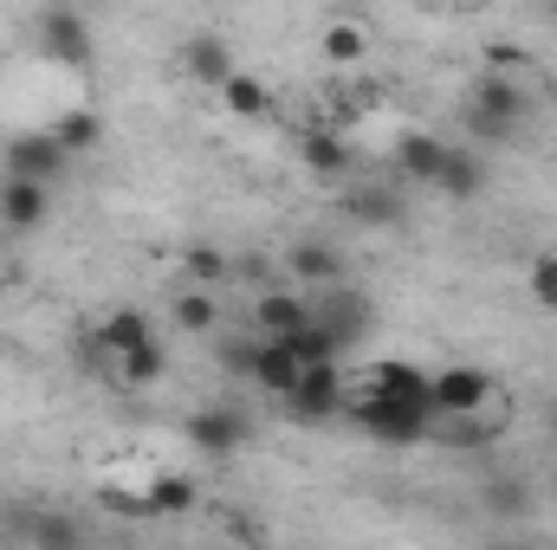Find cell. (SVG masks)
<instances>
[{
  "label": "cell",
  "mask_w": 557,
  "mask_h": 550,
  "mask_svg": "<svg viewBox=\"0 0 557 550\" xmlns=\"http://www.w3.org/2000/svg\"><path fill=\"white\" fill-rule=\"evenodd\" d=\"M532 117V98L512 85V78H480L473 85V98H467V111H460V124H467V137L473 142H506L519 137V124Z\"/></svg>",
  "instance_id": "obj_1"
},
{
  "label": "cell",
  "mask_w": 557,
  "mask_h": 550,
  "mask_svg": "<svg viewBox=\"0 0 557 550\" xmlns=\"http://www.w3.org/2000/svg\"><path fill=\"white\" fill-rule=\"evenodd\" d=\"M344 414H350L370 440H383V447H421V440H434V414L409 409V402H389V396H376V389L350 396Z\"/></svg>",
  "instance_id": "obj_2"
},
{
  "label": "cell",
  "mask_w": 557,
  "mask_h": 550,
  "mask_svg": "<svg viewBox=\"0 0 557 550\" xmlns=\"http://www.w3.org/2000/svg\"><path fill=\"white\" fill-rule=\"evenodd\" d=\"M499 396V376L486 363H447L434 370V421H473Z\"/></svg>",
  "instance_id": "obj_3"
},
{
  "label": "cell",
  "mask_w": 557,
  "mask_h": 550,
  "mask_svg": "<svg viewBox=\"0 0 557 550\" xmlns=\"http://www.w3.org/2000/svg\"><path fill=\"white\" fill-rule=\"evenodd\" d=\"M182 434H188L195 453H208V460H234V453L253 440V414L234 409V402H208V409H195L188 421H182Z\"/></svg>",
  "instance_id": "obj_4"
},
{
  "label": "cell",
  "mask_w": 557,
  "mask_h": 550,
  "mask_svg": "<svg viewBox=\"0 0 557 550\" xmlns=\"http://www.w3.org/2000/svg\"><path fill=\"white\" fill-rule=\"evenodd\" d=\"M344 409H350L344 363L305 370V376H298V389H292V402H285V414H292V421H305V427H318V421H331V414H344Z\"/></svg>",
  "instance_id": "obj_5"
},
{
  "label": "cell",
  "mask_w": 557,
  "mask_h": 550,
  "mask_svg": "<svg viewBox=\"0 0 557 550\" xmlns=\"http://www.w3.org/2000/svg\"><path fill=\"white\" fill-rule=\"evenodd\" d=\"M33 26H39V52H46L52 65H72V72L91 65V20H85V13H72V7H46Z\"/></svg>",
  "instance_id": "obj_6"
},
{
  "label": "cell",
  "mask_w": 557,
  "mask_h": 550,
  "mask_svg": "<svg viewBox=\"0 0 557 550\" xmlns=\"http://www.w3.org/2000/svg\"><path fill=\"white\" fill-rule=\"evenodd\" d=\"M65 168H72V155L52 142V130H20V137H7V175H13V182L52 188V175H65Z\"/></svg>",
  "instance_id": "obj_7"
},
{
  "label": "cell",
  "mask_w": 557,
  "mask_h": 550,
  "mask_svg": "<svg viewBox=\"0 0 557 550\" xmlns=\"http://www.w3.org/2000/svg\"><path fill=\"white\" fill-rule=\"evenodd\" d=\"M370 389L389 396V402H409V409L434 414V376L421 363H409V357H376L370 363Z\"/></svg>",
  "instance_id": "obj_8"
},
{
  "label": "cell",
  "mask_w": 557,
  "mask_h": 550,
  "mask_svg": "<svg viewBox=\"0 0 557 550\" xmlns=\"http://www.w3.org/2000/svg\"><path fill=\"white\" fill-rule=\"evenodd\" d=\"M311 317H318V324H324L344 350H350V343L370 330V298H363V291H350V285H337V291L311 298Z\"/></svg>",
  "instance_id": "obj_9"
},
{
  "label": "cell",
  "mask_w": 557,
  "mask_h": 550,
  "mask_svg": "<svg viewBox=\"0 0 557 550\" xmlns=\"http://www.w3.org/2000/svg\"><path fill=\"white\" fill-rule=\"evenodd\" d=\"M311 324V298L305 291H285V285H267L253 298V337H292Z\"/></svg>",
  "instance_id": "obj_10"
},
{
  "label": "cell",
  "mask_w": 557,
  "mask_h": 550,
  "mask_svg": "<svg viewBox=\"0 0 557 550\" xmlns=\"http://www.w3.org/2000/svg\"><path fill=\"white\" fill-rule=\"evenodd\" d=\"M480 188H486V155L467 149V142H447L441 175H434V195H447V201H473Z\"/></svg>",
  "instance_id": "obj_11"
},
{
  "label": "cell",
  "mask_w": 557,
  "mask_h": 550,
  "mask_svg": "<svg viewBox=\"0 0 557 550\" xmlns=\"http://www.w3.org/2000/svg\"><path fill=\"white\" fill-rule=\"evenodd\" d=\"M285 266H292L298 285H318V291H337V285H344V253L324 247V240H298V247L285 253Z\"/></svg>",
  "instance_id": "obj_12"
},
{
  "label": "cell",
  "mask_w": 557,
  "mask_h": 550,
  "mask_svg": "<svg viewBox=\"0 0 557 550\" xmlns=\"http://www.w3.org/2000/svg\"><path fill=\"white\" fill-rule=\"evenodd\" d=\"M182 65H188V78H201V85H214V91H221V85H227V78L240 72L221 33H195V39L182 46Z\"/></svg>",
  "instance_id": "obj_13"
},
{
  "label": "cell",
  "mask_w": 557,
  "mask_h": 550,
  "mask_svg": "<svg viewBox=\"0 0 557 550\" xmlns=\"http://www.w3.org/2000/svg\"><path fill=\"white\" fill-rule=\"evenodd\" d=\"M143 505H149V518H188L195 512V479L175 473V466H156L149 486H143Z\"/></svg>",
  "instance_id": "obj_14"
},
{
  "label": "cell",
  "mask_w": 557,
  "mask_h": 550,
  "mask_svg": "<svg viewBox=\"0 0 557 550\" xmlns=\"http://www.w3.org/2000/svg\"><path fill=\"white\" fill-rule=\"evenodd\" d=\"M91 337L104 343V357H111V383H117V363H124L131 350H143L156 330H149V317H143V311H131V304H124V311H111V317H104Z\"/></svg>",
  "instance_id": "obj_15"
},
{
  "label": "cell",
  "mask_w": 557,
  "mask_h": 550,
  "mask_svg": "<svg viewBox=\"0 0 557 550\" xmlns=\"http://www.w3.org/2000/svg\"><path fill=\"white\" fill-rule=\"evenodd\" d=\"M169 317H175V330H188V337H214V330H221V291L182 285V291L169 298Z\"/></svg>",
  "instance_id": "obj_16"
},
{
  "label": "cell",
  "mask_w": 557,
  "mask_h": 550,
  "mask_svg": "<svg viewBox=\"0 0 557 550\" xmlns=\"http://www.w3.org/2000/svg\"><path fill=\"white\" fill-rule=\"evenodd\" d=\"M46 214H52V188H39V182H13V175L0 182V221H7V227L26 234V227H39Z\"/></svg>",
  "instance_id": "obj_17"
},
{
  "label": "cell",
  "mask_w": 557,
  "mask_h": 550,
  "mask_svg": "<svg viewBox=\"0 0 557 550\" xmlns=\"http://www.w3.org/2000/svg\"><path fill=\"white\" fill-rule=\"evenodd\" d=\"M298 376H305V370L292 363V350H285V343H273V337H260V363H253V389H267V396H273L278 409H285V402H292V389H298Z\"/></svg>",
  "instance_id": "obj_18"
},
{
  "label": "cell",
  "mask_w": 557,
  "mask_h": 550,
  "mask_svg": "<svg viewBox=\"0 0 557 550\" xmlns=\"http://www.w3.org/2000/svg\"><path fill=\"white\" fill-rule=\"evenodd\" d=\"M441 155H447V142L434 137V130H403V137H396V168H403L409 182H428V188H434Z\"/></svg>",
  "instance_id": "obj_19"
},
{
  "label": "cell",
  "mask_w": 557,
  "mask_h": 550,
  "mask_svg": "<svg viewBox=\"0 0 557 550\" xmlns=\"http://www.w3.org/2000/svg\"><path fill=\"white\" fill-rule=\"evenodd\" d=\"M318 52H324V65H363L370 59V26L363 20H324Z\"/></svg>",
  "instance_id": "obj_20"
},
{
  "label": "cell",
  "mask_w": 557,
  "mask_h": 550,
  "mask_svg": "<svg viewBox=\"0 0 557 550\" xmlns=\"http://www.w3.org/2000/svg\"><path fill=\"white\" fill-rule=\"evenodd\" d=\"M298 162L311 168V175H350V137H337V130H305L298 137Z\"/></svg>",
  "instance_id": "obj_21"
},
{
  "label": "cell",
  "mask_w": 557,
  "mask_h": 550,
  "mask_svg": "<svg viewBox=\"0 0 557 550\" xmlns=\"http://www.w3.org/2000/svg\"><path fill=\"white\" fill-rule=\"evenodd\" d=\"M52 142H59L65 155H91V149L104 142V117H98V111H85V104H72V111L52 124Z\"/></svg>",
  "instance_id": "obj_22"
},
{
  "label": "cell",
  "mask_w": 557,
  "mask_h": 550,
  "mask_svg": "<svg viewBox=\"0 0 557 550\" xmlns=\"http://www.w3.org/2000/svg\"><path fill=\"white\" fill-rule=\"evenodd\" d=\"M344 214L363 221V227H396V221H403V201H396L389 188H350V195H344Z\"/></svg>",
  "instance_id": "obj_23"
},
{
  "label": "cell",
  "mask_w": 557,
  "mask_h": 550,
  "mask_svg": "<svg viewBox=\"0 0 557 550\" xmlns=\"http://www.w3.org/2000/svg\"><path fill=\"white\" fill-rule=\"evenodd\" d=\"M162 376H169V350H162V337H149L143 350H131V357L117 363V383H124V389H156Z\"/></svg>",
  "instance_id": "obj_24"
},
{
  "label": "cell",
  "mask_w": 557,
  "mask_h": 550,
  "mask_svg": "<svg viewBox=\"0 0 557 550\" xmlns=\"http://www.w3.org/2000/svg\"><path fill=\"white\" fill-rule=\"evenodd\" d=\"M182 273H188V285H201V291H221V285L234 278V260H227L221 247H208V240H201V247H188V253H182Z\"/></svg>",
  "instance_id": "obj_25"
},
{
  "label": "cell",
  "mask_w": 557,
  "mask_h": 550,
  "mask_svg": "<svg viewBox=\"0 0 557 550\" xmlns=\"http://www.w3.org/2000/svg\"><path fill=\"white\" fill-rule=\"evenodd\" d=\"M26 538H33V550H85V532L65 512H33L26 518Z\"/></svg>",
  "instance_id": "obj_26"
},
{
  "label": "cell",
  "mask_w": 557,
  "mask_h": 550,
  "mask_svg": "<svg viewBox=\"0 0 557 550\" xmlns=\"http://www.w3.org/2000/svg\"><path fill=\"white\" fill-rule=\"evenodd\" d=\"M221 104H227L234 117H267V111H273V91H267L253 72H234V78L221 85Z\"/></svg>",
  "instance_id": "obj_27"
},
{
  "label": "cell",
  "mask_w": 557,
  "mask_h": 550,
  "mask_svg": "<svg viewBox=\"0 0 557 550\" xmlns=\"http://www.w3.org/2000/svg\"><path fill=\"white\" fill-rule=\"evenodd\" d=\"M525 285H532L539 311H552V317H557V253H539V260H532V273H525Z\"/></svg>",
  "instance_id": "obj_28"
},
{
  "label": "cell",
  "mask_w": 557,
  "mask_h": 550,
  "mask_svg": "<svg viewBox=\"0 0 557 550\" xmlns=\"http://www.w3.org/2000/svg\"><path fill=\"white\" fill-rule=\"evenodd\" d=\"M253 363H260V337L221 343V370H227V376H247V383H253Z\"/></svg>",
  "instance_id": "obj_29"
},
{
  "label": "cell",
  "mask_w": 557,
  "mask_h": 550,
  "mask_svg": "<svg viewBox=\"0 0 557 550\" xmlns=\"http://www.w3.org/2000/svg\"><path fill=\"white\" fill-rule=\"evenodd\" d=\"M486 512L519 518V512H525V486H519V479H493V486H486Z\"/></svg>",
  "instance_id": "obj_30"
},
{
  "label": "cell",
  "mask_w": 557,
  "mask_h": 550,
  "mask_svg": "<svg viewBox=\"0 0 557 550\" xmlns=\"http://www.w3.org/2000/svg\"><path fill=\"white\" fill-rule=\"evenodd\" d=\"M519 65H525V46H512V39H493V46H486V72H493V78H512Z\"/></svg>",
  "instance_id": "obj_31"
},
{
  "label": "cell",
  "mask_w": 557,
  "mask_h": 550,
  "mask_svg": "<svg viewBox=\"0 0 557 550\" xmlns=\"http://www.w3.org/2000/svg\"><path fill=\"white\" fill-rule=\"evenodd\" d=\"M98 505H104V512H124V518H149L143 492H124V486H98Z\"/></svg>",
  "instance_id": "obj_32"
},
{
  "label": "cell",
  "mask_w": 557,
  "mask_h": 550,
  "mask_svg": "<svg viewBox=\"0 0 557 550\" xmlns=\"http://www.w3.org/2000/svg\"><path fill=\"white\" fill-rule=\"evenodd\" d=\"M480 550H525V545H480Z\"/></svg>",
  "instance_id": "obj_33"
}]
</instances>
